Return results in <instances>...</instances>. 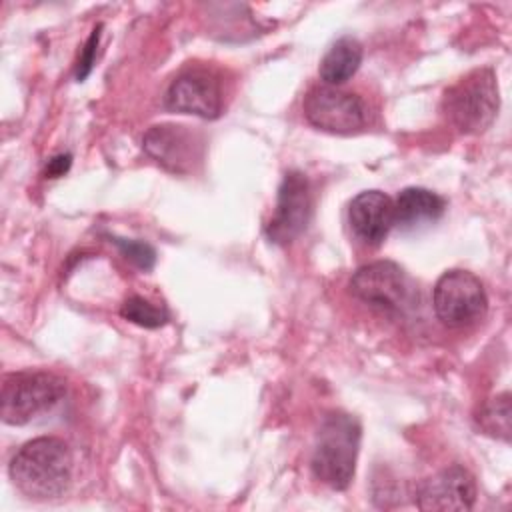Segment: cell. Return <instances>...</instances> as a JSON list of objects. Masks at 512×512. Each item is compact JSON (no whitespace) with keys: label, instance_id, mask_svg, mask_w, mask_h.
<instances>
[{"label":"cell","instance_id":"13","mask_svg":"<svg viewBox=\"0 0 512 512\" xmlns=\"http://www.w3.org/2000/svg\"><path fill=\"white\" fill-rule=\"evenodd\" d=\"M446 210L442 196L428 188L408 186L398 192L394 200V226L412 230L422 224L436 222Z\"/></svg>","mask_w":512,"mask_h":512},{"label":"cell","instance_id":"17","mask_svg":"<svg viewBox=\"0 0 512 512\" xmlns=\"http://www.w3.org/2000/svg\"><path fill=\"white\" fill-rule=\"evenodd\" d=\"M110 242H114L118 246V250L122 252V256L126 260H130L134 266H138L140 270H150L156 262V250L142 240H132V238H118V236H110Z\"/></svg>","mask_w":512,"mask_h":512},{"label":"cell","instance_id":"16","mask_svg":"<svg viewBox=\"0 0 512 512\" xmlns=\"http://www.w3.org/2000/svg\"><path fill=\"white\" fill-rule=\"evenodd\" d=\"M120 316L142 328H160L170 318L164 306H156L142 296H130L128 300H124L120 308Z\"/></svg>","mask_w":512,"mask_h":512},{"label":"cell","instance_id":"1","mask_svg":"<svg viewBox=\"0 0 512 512\" xmlns=\"http://www.w3.org/2000/svg\"><path fill=\"white\" fill-rule=\"evenodd\" d=\"M14 486L28 498L52 500L62 496L72 480V454L64 440L40 436L26 442L10 462Z\"/></svg>","mask_w":512,"mask_h":512},{"label":"cell","instance_id":"18","mask_svg":"<svg viewBox=\"0 0 512 512\" xmlns=\"http://www.w3.org/2000/svg\"><path fill=\"white\" fill-rule=\"evenodd\" d=\"M100 30H102V24H98L92 34L88 36L82 52H80V58L76 62V70H74V78L78 82L86 80V76L92 72L94 68V62H96V52H98V40H100Z\"/></svg>","mask_w":512,"mask_h":512},{"label":"cell","instance_id":"15","mask_svg":"<svg viewBox=\"0 0 512 512\" xmlns=\"http://www.w3.org/2000/svg\"><path fill=\"white\" fill-rule=\"evenodd\" d=\"M476 422L492 438H500L508 442L510 440V394L504 392L492 398L490 402H486L480 408Z\"/></svg>","mask_w":512,"mask_h":512},{"label":"cell","instance_id":"8","mask_svg":"<svg viewBox=\"0 0 512 512\" xmlns=\"http://www.w3.org/2000/svg\"><path fill=\"white\" fill-rule=\"evenodd\" d=\"M312 214V196L308 178L290 170L280 182L272 218L266 224V236L274 244H288L296 240L308 226Z\"/></svg>","mask_w":512,"mask_h":512},{"label":"cell","instance_id":"19","mask_svg":"<svg viewBox=\"0 0 512 512\" xmlns=\"http://www.w3.org/2000/svg\"><path fill=\"white\" fill-rule=\"evenodd\" d=\"M72 164V156L70 154H58L54 158L48 160L46 164V176L48 178H58V176H64L68 172Z\"/></svg>","mask_w":512,"mask_h":512},{"label":"cell","instance_id":"9","mask_svg":"<svg viewBox=\"0 0 512 512\" xmlns=\"http://www.w3.org/2000/svg\"><path fill=\"white\" fill-rule=\"evenodd\" d=\"M144 152L172 174H190L202 160V138L182 124H156L142 136Z\"/></svg>","mask_w":512,"mask_h":512},{"label":"cell","instance_id":"2","mask_svg":"<svg viewBox=\"0 0 512 512\" xmlns=\"http://www.w3.org/2000/svg\"><path fill=\"white\" fill-rule=\"evenodd\" d=\"M362 428L356 416L330 412L324 416L312 452L314 476L332 490H346L356 472Z\"/></svg>","mask_w":512,"mask_h":512},{"label":"cell","instance_id":"14","mask_svg":"<svg viewBox=\"0 0 512 512\" xmlns=\"http://www.w3.org/2000/svg\"><path fill=\"white\" fill-rule=\"evenodd\" d=\"M362 62V44L352 36L338 38L318 66V76L322 84L328 86H340L348 82Z\"/></svg>","mask_w":512,"mask_h":512},{"label":"cell","instance_id":"6","mask_svg":"<svg viewBox=\"0 0 512 512\" xmlns=\"http://www.w3.org/2000/svg\"><path fill=\"white\" fill-rule=\"evenodd\" d=\"M432 304L442 324L462 328L478 322L486 314L488 296L476 274L452 268L436 280Z\"/></svg>","mask_w":512,"mask_h":512},{"label":"cell","instance_id":"5","mask_svg":"<svg viewBox=\"0 0 512 512\" xmlns=\"http://www.w3.org/2000/svg\"><path fill=\"white\" fill-rule=\"evenodd\" d=\"M348 288L352 296L386 314L404 316L418 302V290L408 272L392 260H376L360 266Z\"/></svg>","mask_w":512,"mask_h":512},{"label":"cell","instance_id":"11","mask_svg":"<svg viewBox=\"0 0 512 512\" xmlns=\"http://www.w3.org/2000/svg\"><path fill=\"white\" fill-rule=\"evenodd\" d=\"M222 86L206 70H186L172 80L166 90V108L200 118H218L222 112Z\"/></svg>","mask_w":512,"mask_h":512},{"label":"cell","instance_id":"7","mask_svg":"<svg viewBox=\"0 0 512 512\" xmlns=\"http://www.w3.org/2000/svg\"><path fill=\"white\" fill-rule=\"evenodd\" d=\"M302 108L314 128L330 134H356L368 122L366 102L340 86L318 84L310 88Z\"/></svg>","mask_w":512,"mask_h":512},{"label":"cell","instance_id":"12","mask_svg":"<svg viewBox=\"0 0 512 512\" xmlns=\"http://www.w3.org/2000/svg\"><path fill=\"white\" fill-rule=\"evenodd\" d=\"M348 222L358 240L380 246L394 226V200L380 190H364L352 198Z\"/></svg>","mask_w":512,"mask_h":512},{"label":"cell","instance_id":"10","mask_svg":"<svg viewBox=\"0 0 512 512\" xmlns=\"http://www.w3.org/2000/svg\"><path fill=\"white\" fill-rule=\"evenodd\" d=\"M476 502L474 476L460 464L442 468L424 478L414 488V504L420 510L432 512H462Z\"/></svg>","mask_w":512,"mask_h":512},{"label":"cell","instance_id":"4","mask_svg":"<svg viewBox=\"0 0 512 512\" xmlns=\"http://www.w3.org/2000/svg\"><path fill=\"white\" fill-rule=\"evenodd\" d=\"M66 394L60 376L44 370H22L8 374L2 384V422L24 426L50 412Z\"/></svg>","mask_w":512,"mask_h":512},{"label":"cell","instance_id":"3","mask_svg":"<svg viewBox=\"0 0 512 512\" xmlns=\"http://www.w3.org/2000/svg\"><path fill=\"white\" fill-rule=\"evenodd\" d=\"M500 106L498 82L492 68H476L452 84L442 98L448 122L462 134H480L496 118Z\"/></svg>","mask_w":512,"mask_h":512}]
</instances>
